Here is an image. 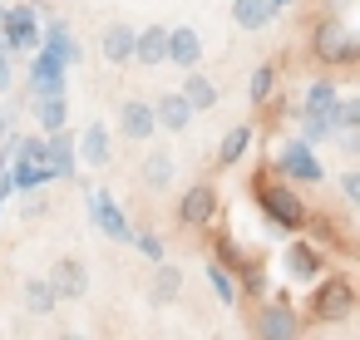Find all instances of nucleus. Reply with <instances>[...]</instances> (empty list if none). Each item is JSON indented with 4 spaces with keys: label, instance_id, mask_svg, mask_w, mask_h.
<instances>
[{
    "label": "nucleus",
    "instance_id": "nucleus-1",
    "mask_svg": "<svg viewBox=\"0 0 360 340\" xmlns=\"http://www.w3.org/2000/svg\"><path fill=\"white\" fill-rule=\"evenodd\" d=\"M247 192H252V202L262 207V217L276 227V232H301L306 227V197L291 188V178H271V173H257L252 183H247Z\"/></svg>",
    "mask_w": 360,
    "mask_h": 340
},
{
    "label": "nucleus",
    "instance_id": "nucleus-2",
    "mask_svg": "<svg viewBox=\"0 0 360 340\" xmlns=\"http://www.w3.org/2000/svg\"><path fill=\"white\" fill-rule=\"evenodd\" d=\"M355 301H360V291H355V281H350L345 271H330V276L321 271V276H316V291H311V320L340 325V320H350Z\"/></svg>",
    "mask_w": 360,
    "mask_h": 340
},
{
    "label": "nucleus",
    "instance_id": "nucleus-3",
    "mask_svg": "<svg viewBox=\"0 0 360 340\" xmlns=\"http://www.w3.org/2000/svg\"><path fill=\"white\" fill-rule=\"evenodd\" d=\"M311 55L321 65H360V35H345L340 20L321 15L316 30H311Z\"/></svg>",
    "mask_w": 360,
    "mask_h": 340
},
{
    "label": "nucleus",
    "instance_id": "nucleus-4",
    "mask_svg": "<svg viewBox=\"0 0 360 340\" xmlns=\"http://www.w3.org/2000/svg\"><path fill=\"white\" fill-rule=\"evenodd\" d=\"M252 335H257V340H296V335H301V315H296L291 296L266 301V306L252 315Z\"/></svg>",
    "mask_w": 360,
    "mask_h": 340
},
{
    "label": "nucleus",
    "instance_id": "nucleus-5",
    "mask_svg": "<svg viewBox=\"0 0 360 340\" xmlns=\"http://www.w3.org/2000/svg\"><path fill=\"white\" fill-rule=\"evenodd\" d=\"M217 188L212 183H193L183 197H178V227H188V232H207L212 222H217Z\"/></svg>",
    "mask_w": 360,
    "mask_h": 340
},
{
    "label": "nucleus",
    "instance_id": "nucleus-6",
    "mask_svg": "<svg viewBox=\"0 0 360 340\" xmlns=\"http://www.w3.org/2000/svg\"><path fill=\"white\" fill-rule=\"evenodd\" d=\"M271 168H276L281 178H291V183H326V168L316 163V153H311V143H306V138H291V143H281Z\"/></svg>",
    "mask_w": 360,
    "mask_h": 340
},
{
    "label": "nucleus",
    "instance_id": "nucleus-7",
    "mask_svg": "<svg viewBox=\"0 0 360 340\" xmlns=\"http://www.w3.org/2000/svg\"><path fill=\"white\" fill-rule=\"evenodd\" d=\"M119 133H124L129 143H148V138L158 133L153 104H148V99H124V109H119Z\"/></svg>",
    "mask_w": 360,
    "mask_h": 340
},
{
    "label": "nucleus",
    "instance_id": "nucleus-8",
    "mask_svg": "<svg viewBox=\"0 0 360 340\" xmlns=\"http://www.w3.org/2000/svg\"><path fill=\"white\" fill-rule=\"evenodd\" d=\"M286 271H291V281H316L326 271V251L311 237H296V242H286Z\"/></svg>",
    "mask_w": 360,
    "mask_h": 340
},
{
    "label": "nucleus",
    "instance_id": "nucleus-9",
    "mask_svg": "<svg viewBox=\"0 0 360 340\" xmlns=\"http://www.w3.org/2000/svg\"><path fill=\"white\" fill-rule=\"evenodd\" d=\"M50 281H55V296H60V301H79V296L89 291V266H84L79 256H60V261L50 266Z\"/></svg>",
    "mask_w": 360,
    "mask_h": 340
},
{
    "label": "nucleus",
    "instance_id": "nucleus-10",
    "mask_svg": "<svg viewBox=\"0 0 360 340\" xmlns=\"http://www.w3.org/2000/svg\"><path fill=\"white\" fill-rule=\"evenodd\" d=\"M0 25H6V50H35V45H40V30H35V11H30V6L6 11V15H0Z\"/></svg>",
    "mask_w": 360,
    "mask_h": 340
},
{
    "label": "nucleus",
    "instance_id": "nucleus-11",
    "mask_svg": "<svg viewBox=\"0 0 360 340\" xmlns=\"http://www.w3.org/2000/svg\"><path fill=\"white\" fill-rule=\"evenodd\" d=\"M198 60H202V35H198L193 25L168 30V65H178V70H198Z\"/></svg>",
    "mask_w": 360,
    "mask_h": 340
},
{
    "label": "nucleus",
    "instance_id": "nucleus-12",
    "mask_svg": "<svg viewBox=\"0 0 360 340\" xmlns=\"http://www.w3.org/2000/svg\"><path fill=\"white\" fill-rule=\"evenodd\" d=\"M89 212H94V222H99L104 237H114V242H134V227L124 222V212L114 207L109 192H94V197H89Z\"/></svg>",
    "mask_w": 360,
    "mask_h": 340
},
{
    "label": "nucleus",
    "instance_id": "nucleus-13",
    "mask_svg": "<svg viewBox=\"0 0 360 340\" xmlns=\"http://www.w3.org/2000/svg\"><path fill=\"white\" fill-rule=\"evenodd\" d=\"M134 40H139V30L124 25V20H114V25L99 35V55H104L109 65H129V60H134Z\"/></svg>",
    "mask_w": 360,
    "mask_h": 340
},
{
    "label": "nucleus",
    "instance_id": "nucleus-14",
    "mask_svg": "<svg viewBox=\"0 0 360 340\" xmlns=\"http://www.w3.org/2000/svg\"><path fill=\"white\" fill-rule=\"evenodd\" d=\"M134 65H143V70L168 65V25H148V30H139V40H134Z\"/></svg>",
    "mask_w": 360,
    "mask_h": 340
},
{
    "label": "nucleus",
    "instance_id": "nucleus-15",
    "mask_svg": "<svg viewBox=\"0 0 360 340\" xmlns=\"http://www.w3.org/2000/svg\"><path fill=\"white\" fill-rule=\"evenodd\" d=\"M153 114H158V129H168V133H183L193 124V104L183 94H158L153 99Z\"/></svg>",
    "mask_w": 360,
    "mask_h": 340
},
{
    "label": "nucleus",
    "instance_id": "nucleus-16",
    "mask_svg": "<svg viewBox=\"0 0 360 340\" xmlns=\"http://www.w3.org/2000/svg\"><path fill=\"white\" fill-rule=\"evenodd\" d=\"M30 79H35V94H65V60H55L50 50H45V55H35Z\"/></svg>",
    "mask_w": 360,
    "mask_h": 340
},
{
    "label": "nucleus",
    "instance_id": "nucleus-17",
    "mask_svg": "<svg viewBox=\"0 0 360 340\" xmlns=\"http://www.w3.org/2000/svg\"><path fill=\"white\" fill-rule=\"evenodd\" d=\"M188 104H193V114H207V109H217V84L207 79V74H198V70H188V79H183V89H178Z\"/></svg>",
    "mask_w": 360,
    "mask_h": 340
},
{
    "label": "nucleus",
    "instance_id": "nucleus-18",
    "mask_svg": "<svg viewBox=\"0 0 360 340\" xmlns=\"http://www.w3.org/2000/svg\"><path fill=\"white\" fill-rule=\"evenodd\" d=\"M75 163H79V143L65 129H55L50 133V173L55 178H75Z\"/></svg>",
    "mask_w": 360,
    "mask_h": 340
},
{
    "label": "nucleus",
    "instance_id": "nucleus-19",
    "mask_svg": "<svg viewBox=\"0 0 360 340\" xmlns=\"http://www.w3.org/2000/svg\"><path fill=\"white\" fill-rule=\"evenodd\" d=\"M20 301H25V310H30V315H50V310L60 306V296H55V281H50V276H30V281L20 286Z\"/></svg>",
    "mask_w": 360,
    "mask_h": 340
},
{
    "label": "nucleus",
    "instance_id": "nucleus-20",
    "mask_svg": "<svg viewBox=\"0 0 360 340\" xmlns=\"http://www.w3.org/2000/svg\"><path fill=\"white\" fill-rule=\"evenodd\" d=\"M271 15H276L271 0H232V20H237V30H266Z\"/></svg>",
    "mask_w": 360,
    "mask_h": 340
},
{
    "label": "nucleus",
    "instance_id": "nucleus-21",
    "mask_svg": "<svg viewBox=\"0 0 360 340\" xmlns=\"http://www.w3.org/2000/svg\"><path fill=\"white\" fill-rule=\"evenodd\" d=\"M247 148H252V124L227 129V133H222V143H217V168H237V163L247 158Z\"/></svg>",
    "mask_w": 360,
    "mask_h": 340
},
{
    "label": "nucleus",
    "instance_id": "nucleus-22",
    "mask_svg": "<svg viewBox=\"0 0 360 340\" xmlns=\"http://www.w3.org/2000/svg\"><path fill=\"white\" fill-rule=\"evenodd\" d=\"M173 178H178L173 153H168V148H153V153L143 158V183H148L153 192H163V188H173Z\"/></svg>",
    "mask_w": 360,
    "mask_h": 340
},
{
    "label": "nucleus",
    "instance_id": "nucleus-23",
    "mask_svg": "<svg viewBox=\"0 0 360 340\" xmlns=\"http://www.w3.org/2000/svg\"><path fill=\"white\" fill-rule=\"evenodd\" d=\"M79 158H84L89 168H109V129H104V124H89V129L79 133Z\"/></svg>",
    "mask_w": 360,
    "mask_h": 340
},
{
    "label": "nucleus",
    "instance_id": "nucleus-24",
    "mask_svg": "<svg viewBox=\"0 0 360 340\" xmlns=\"http://www.w3.org/2000/svg\"><path fill=\"white\" fill-rule=\"evenodd\" d=\"M335 104H340V94H335V84H330V79H311V89H306V99H301V109H306V114H326V119L335 124Z\"/></svg>",
    "mask_w": 360,
    "mask_h": 340
},
{
    "label": "nucleus",
    "instance_id": "nucleus-25",
    "mask_svg": "<svg viewBox=\"0 0 360 340\" xmlns=\"http://www.w3.org/2000/svg\"><path fill=\"white\" fill-rule=\"evenodd\" d=\"M178 291H183V271L168 266V261H158L153 286H148V301H153V306H168V301H178Z\"/></svg>",
    "mask_w": 360,
    "mask_h": 340
},
{
    "label": "nucleus",
    "instance_id": "nucleus-26",
    "mask_svg": "<svg viewBox=\"0 0 360 340\" xmlns=\"http://www.w3.org/2000/svg\"><path fill=\"white\" fill-rule=\"evenodd\" d=\"M65 119H70V109H65V94H35V124H40L45 133L65 129Z\"/></svg>",
    "mask_w": 360,
    "mask_h": 340
},
{
    "label": "nucleus",
    "instance_id": "nucleus-27",
    "mask_svg": "<svg viewBox=\"0 0 360 340\" xmlns=\"http://www.w3.org/2000/svg\"><path fill=\"white\" fill-rule=\"evenodd\" d=\"M316 247H340V222L330 212H306V227H301Z\"/></svg>",
    "mask_w": 360,
    "mask_h": 340
},
{
    "label": "nucleus",
    "instance_id": "nucleus-28",
    "mask_svg": "<svg viewBox=\"0 0 360 340\" xmlns=\"http://www.w3.org/2000/svg\"><path fill=\"white\" fill-rule=\"evenodd\" d=\"M207 281H212V291H217L222 306H237V296H242V291H237V276H232L217 256H207Z\"/></svg>",
    "mask_w": 360,
    "mask_h": 340
},
{
    "label": "nucleus",
    "instance_id": "nucleus-29",
    "mask_svg": "<svg viewBox=\"0 0 360 340\" xmlns=\"http://www.w3.org/2000/svg\"><path fill=\"white\" fill-rule=\"evenodd\" d=\"M271 94H276V65H257L252 79H247V99L252 104H271Z\"/></svg>",
    "mask_w": 360,
    "mask_h": 340
},
{
    "label": "nucleus",
    "instance_id": "nucleus-30",
    "mask_svg": "<svg viewBox=\"0 0 360 340\" xmlns=\"http://www.w3.org/2000/svg\"><path fill=\"white\" fill-rule=\"evenodd\" d=\"M217 261H222V266H227L232 276H242V271L252 266V256H247V251H242V247H237L232 237H217Z\"/></svg>",
    "mask_w": 360,
    "mask_h": 340
},
{
    "label": "nucleus",
    "instance_id": "nucleus-31",
    "mask_svg": "<svg viewBox=\"0 0 360 340\" xmlns=\"http://www.w3.org/2000/svg\"><path fill=\"white\" fill-rule=\"evenodd\" d=\"M45 45H50V55H55V60H65V65H70V60H79V45H70V30H65L60 20L50 25V35H45Z\"/></svg>",
    "mask_w": 360,
    "mask_h": 340
},
{
    "label": "nucleus",
    "instance_id": "nucleus-32",
    "mask_svg": "<svg viewBox=\"0 0 360 340\" xmlns=\"http://www.w3.org/2000/svg\"><path fill=\"white\" fill-rule=\"evenodd\" d=\"M20 168H45L50 163V138H20Z\"/></svg>",
    "mask_w": 360,
    "mask_h": 340
},
{
    "label": "nucleus",
    "instance_id": "nucleus-33",
    "mask_svg": "<svg viewBox=\"0 0 360 340\" xmlns=\"http://www.w3.org/2000/svg\"><path fill=\"white\" fill-rule=\"evenodd\" d=\"M330 138H335V148H340V153L360 158V124H340V129H335Z\"/></svg>",
    "mask_w": 360,
    "mask_h": 340
},
{
    "label": "nucleus",
    "instance_id": "nucleus-34",
    "mask_svg": "<svg viewBox=\"0 0 360 340\" xmlns=\"http://www.w3.org/2000/svg\"><path fill=\"white\" fill-rule=\"evenodd\" d=\"M134 247H139L148 261H163V237H158V232H134Z\"/></svg>",
    "mask_w": 360,
    "mask_h": 340
},
{
    "label": "nucleus",
    "instance_id": "nucleus-35",
    "mask_svg": "<svg viewBox=\"0 0 360 340\" xmlns=\"http://www.w3.org/2000/svg\"><path fill=\"white\" fill-rule=\"evenodd\" d=\"M340 124H360V94L335 104V129H340Z\"/></svg>",
    "mask_w": 360,
    "mask_h": 340
},
{
    "label": "nucleus",
    "instance_id": "nucleus-36",
    "mask_svg": "<svg viewBox=\"0 0 360 340\" xmlns=\"http://www.w3.org/2000/svg\"><path fill=\"white\" fill-rule=\"evenodd\" d=\"M340 192H345V202L360 207V173H340Z\"/></svg>",
    "mask_w": 360,
    "mask_h": 340
},
{
    "label": "nucleus",
    "instance_id": "nucleus-37",
    "mask_svg": "<svg viewBox=\"0 0 360 340\" xmlns=\"http://www.w3.org/2000/svg\"><path fill=\"white\" fill-rule=\"evenodd\" d=\"M271 6H276V11H281V6H291V0H271Z\"/></svg>",
    "mask_w": 360,
    "mask_h": 340
},
{
    "label": "nucleus",
    "instance_id": "nucleus-38",
    "mask_svg": "<svg viewBox=\"0 0 360 340\" xmlns=\"http://www.w3.org/2000/svg\"><path fill=\"white\" fill-rule=\"evenodd\" d=\"M0 15H6V6H0Z\"/></svg>",
    "mask_w": 360,
    "mask_h": 340
}]
</instances>
